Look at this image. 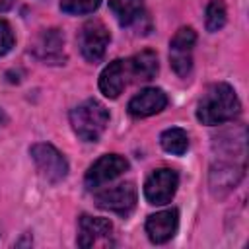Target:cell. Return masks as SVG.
<instances>
[{"label": "cell", "mask_w": 249, "mask_h": 249, "mask_svg": "<svg viewBox=\"0 0 249 249\" xmlns=\"http://www.w3.org/2000/svg\"><path fill=\"white\" fill-rule=\"evenodd\" d=\"M113 224L107 218H95L84 214L78 222V245L93 247V245H111Z\"/></svg>", "instance_id": "cell-9"}, {"label": "cell", "mask_w": 249, "mask_h": 249, "mask_svg": "<svg viewBox=\"0 0 249 249\" xmlns=\"http://www.w3.org/2000/svg\"><path fill=\"white\" fill-rule=\"evenodd\" d=\"M136 198H138L136 187L132 183H121L117 187L99 191L95 195V204L99 208H103V210H109V212L126 216V214H130L134 210Z\"/></svg>", "instance_id": "cell-5"}, {"label": "cell", "mask_w": 249, "mask_h": 249, "mask_svg": "<svg viewBox=\"0 0 249 249\" xmlns=\"http://www.w3.org/2000/svg\"><path fill=\"white\" fill-rule=\"evenodd\" d=\"M14 47V33H12V27L0 19V56L6 54L10 49Z\"/></svg>", "instance_id": "cell-19"}, {"label": "cell", "mask_w": 249, "mask_h": 249, "mask_svg": "<svg viewBox=\"0 0 249 249\" xmlns=\"http://www.w3.org/2000/svg\"><path fill=\"white\" fill-rule=\"evenodd\" d=\"M6 121V115H4V111H0V124Z\"/></svg>", "instance_id": "cell-20"}, {"label": "cell", "mask_w": 249, "mask_h": 249, "mask_svg": "<svg viewBox=\"0 0 249 249\" xmlns=\"http://www.w3.org/2000/svg\"><path fill=\"white\" fill-rule=\"evenodd\" d=\"M109 8L121 25H130L142 14L144 0H109Z\"/></svg>", "instance_id": "cell-15"}, {"label": "cell", "mask_w": 249, "mask_h": 249, "mask_svg": "<svg viewBox=\"0 0 249 249\" xmlns=\"http://www.w3.org/2000/svg\"><path fill=\"white\" fill-rule=\"evenodd\" d=\"M130 64V72H132V80H140V82H148L158 74V56L154 51L146 49L136 53L134 56L128 58Z\"/></svg>", "instance_id": "cell-14"}, {"label": "cell", "mask_w": 249, "mask_h": 249, "mask_svg": "<svg viewBox=\"0 0 249 249\" xmlns=\"http://www.w3.org/2000/svg\"><path fill=\"white\" fill-rule=\"evenodd\" d=\"M167 105V95L163 93V89L160 88H144L140 89L130 101H128V113L136 119L142 117H150L156 115L160 111H163Z\"/></svg>", "instance_id": "cell-11"}, {"label": "cell", "mask_w": 249, "mask_h": 249, "mask_svg": "<svg viewBox=\"0 0 249 249\" xmlns=\"http://www.w3.org/2000/svg\"><path fill=\"white\" fill-rule=\"evenodd\" d=\"M29 154H31V160L35 161L39 173L49 183H60L66 177L68 163H66L64 156L53 144H47V142L33 144L31 150H29Z\"/></svg>", "instance_id": "cell-3"}, {"label": "cell", "mask_w": 249, "mask_h": 249, "mask_svg": "<svg viewBox=\"0 0 249 249\" xmlns=\"http://www.w3.org/2000/svg\"><path fill=\"white\" fill-rule=\"evenodd\" d=\"M109 123V111L97 99H86L70 111V124L78 138L84 142H95L103 134Z\"/></svg>", "instance_id": "cell-2"}, {"label": "cell", "mask_w": 249, "mask_h": 249, "mask_svg": "<svg viewBox=\"0 0 249 249\" xmlns=\"http://www.w3.org/2000/svg\"><path fill=\"white\" fill-rule=\"evenodd\" d=\"M196 33L193 27H181L175 31L169 43V62L177 76H187L193 68V47Z\"/></svg>", "instance_id": "cell-4"}, {"label": "cell", "mask_w": 249, "mask_h": 249, "mask_svg": "<svg viewBox=\"0 0 249 249\" xmlns=\"http://www.w3.org/2000/svg\"><path fill=\"white\" fill-rule=\"evenodd\" d=\"M241 111V103L230 84H212L198 101L196 119L202 124H222L235 119Z\"/></svg>", "instance_id": "cell-1"}, {"label": "cell", "mask_w": 249, "mask_h": 249, "mask_svg": "<svg viewBox=\"0 0 249 249\" xmlns=\"http://www.w3.org/2000/svg\"><path fill=\"white\" fill-rule=\"evenodd\" d=\"M160 144H161V148L165 152L175 154V156H183L187 152V148H189V136H187V132L183 128L173 126V128H167V130L161 132Z\"/></svg>", "instance_id": "cell-16"}, {"label": "cell", "mask_w": 249, "mask_h": 249, "mask_svg": "<svg viewBox=\"0 0 249 249\" xmlns=\"http://www.w3.org/2000/svg\"><path fill=\"white\" fill-rule=\"evenodd\" d=\"M101 4V0H60V8L66 14H74V16H82V14H91L93 10H97V6Z\"/></svg>", "instance_id": "cell-18"}, {"label": "cell", "mask_w": 249, "mask_h": 249, "mask_svg": "<svg viewBox=\"0 0 249 249\" xmlns=\"http://www.w3.org/2000/svg\"><path fill=\"white\" fill-rule=\"evenodd\" d=\"M226 6L222 0H212L206 6V29L208 31H218L226 23Z\"/></svg>", "instance_id": "cell-17"}, {"label": "cell", "mask_w": 249, "mask_h": 249, "mask_svg": "<svg viewBox=\"0 0 249 249\" xmlns=\"http://www.w3.org/2000/svg\"><path fill=\"white\" fill-rule=\"evenodd\" d=\"M177 226H179V212L175 208H169V210H161V212L148 216L146 233H148L150 241L165 243L175 235Z\"/></svg>", "instance_id": "cell-12"}, {"label": "cell", "mask_w": 249, "mask_h": 249, "mask_svg": "<svg viewBox=\"0 0 249 249\" xmlns=\"http://www.w3.org/2000/svg\"><path fill=\"white\" fill-rule=\"evenodd\" d=\"M62 47H64V39L56 29H47L39 35L37 43H35V54L43 60L49 62H56L62 56Z\"/></svg>", "instance_id": "cell-13"}, {"label": "cell", "mask_w": 249, "mask_h": 249, "mask_svg": "<svg viewBox=\"0 0 249 249\" xmlns=\"http://www.w3.org/2000/svg\"><path fill=\"white\" fill-rule=\"evenodd\" d=\"M109 39H111L109 29L101 21H97V19L88 21L78 35V45H80L84 58L89 62H99L105 54Z\"/></svg>", "instance_id": "cell-7"}, {"label": "cell", "mask_w": 249, "mask_h": 249, "mask_svg": "<svg viewBox=\"0 0 249 249\" xmlns=\"http://www.w3.org/2000/svg\"><path fill=\"white\" fill-rule=\"evenodd\" d=\"M128 169V161L119 156V154H107L101 156L86 173V187L88 189H97L113 179H117L119 175H123Z\"/></svg>", "instance_id": "cell-8"}, {"label": "cell", "mask_w": 249, "mask_h": 249, "mask_svg": "<svg viewBox=\"0 0 249 249\" xmlns=\"http://www.w3.org/2000/svg\"><path fill=\"white\" fill-rule=\"evenodd\" d=\"M132 82V72H130V64L128 58L126 60H113L109 62L101 76H99V89L105 97H119L123 93V89Z\"/></svg>", "instance_id": "cell-10"}, {"label": "cell", "mask_w": 249, "mask_h": 249, "mask_svg": "<svg viewBox=\"0 0 249 249\" xmlns=\"http://www.w3.org/2000/svg\"><path fill=\"white\" fill-rule=\"evenodd\" d=\"M179 185V175L173 169L161 167L150 173L144 183V196L150 204H167Z\"/></svg>", "instance_id": "cell-6"}]
</instances>
